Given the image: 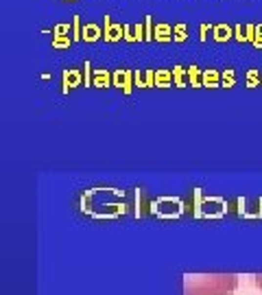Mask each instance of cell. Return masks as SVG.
<instances>
[{"mask_svg": "<svg viewBox=\"0 0 262 295\" xmlns=\"http://www.w3.org/2000/svg\"><path fill=\"white\" fill-rule=\"evenodd\" d=\"M116 83H123V72H116Z\"/></svg>", "mask_w": 262, "mask_h": 295, "instance_id": "cell-24", "label": "cell"}, {"mask_svg": "<svg viewBox=\"0 0 262 295\" xmlns=\"http://www.w3.org/2000/svg\"><path fill=\"white\" fill-rule=\"evenodd\" d=\"M94 81H96V86H107V81H109V74L105 72V70H96V74H94Z\"/></svg>", "mask_w": 262, "mask_h": 295, "instance_id": "cell-10", "label": "cell"}, {"mask_svg": "<svg viewBox=\"0 0 262 295\" xmlns=\"http://www.w3.org/2000/svg\"><path fill=\"white\" fill-rule=\"evenodd\" d=\"M188 77H190V81H193V86H196V83H199V70H196L195 66L188 70Z\"/></svg>", "mask_w": 262, "mask_h": 295, "instance_id": "cell-17", "label": "cell"}, {"mask_svg": "<svg viewBox=\"0 0 262 295\" xmlns=\"http://www.w3.org/2000/svg\"><path fill=\"white\" fill-rule=\"evenodd\" d=\"M254 44L258 46V48H262V33L256 31V40H254Z\"/></svg>", "mask_w": 262, "mask_h": 295, "instance_id": "cell-22", "label": "cell"}, {"mask_svg": "<svg viewBox=\"0 0 262 295\" xmlns=\"http://www.w3.org/2000/svg\"><path fill=\"white\" fill-rule=\"evenodd\" d=\"M103 37V29L98 24H86L83 26V33H81V40H86V42H96V40H101Z\"/></svg>", "mask_w": 262, "mask_h": 295, "instance_id": "cell-4", "label": "cell"}, {"mask_svg": "<svg viewBox=\"0 0 262 295\" xmlns=\"http://www.w3.org/2000/svg\"><path fill=\"white\" fill-rule=\"evenodd\" d=\"M212 29H214V26H210V24H201V29H199L201 35L199 37H201V40H205V37H208V31H212Z\"/></svg>", "mask_w": 262, "mask_h": 295, "instance_id": "cell-21", "label": "cell"}, {"mask_svg": "<svg viewBox=\"0 0 262 295\" xmlns=\"http://www.w3.org/2000/svg\"><path fill=\"white\" fill-rule=\"evenodd\" d=\"M105 42H118L120 37H125V24H111L109 16L105 13V29H103Z\"/></svg>", "mask_w": 262, "mask_h": 295, "instance_id": "cell-2", "label": "cell"}, {"mask_svg": "<svg viewBox=\"0 0 262 295\" xmlns=\"http://www.w3.org/2000/svg\"><path fill=\"white\" fill-rule=\"evenodd\" d=\"M247 40L249 42L256 40V24H247Z\"/></svg>", "mask_w": 262, "mask_h": 295, "instance_id": "cell-19", "label": "cell"}, {"mask_svg": "<svg viewBox=\"0 0 262 295\" xmlns=\"http://www.w3.org/2000/svg\"><path fill=\"white\" fill-rule=\"evenodd\" d=\"M254 282H256V287L262 289V273H256V275H254Z\"/></svg>", "mask_w": 262, "mask_h": 295, "instance_id": "cell-23", "label": "cell"}, {"mask_svg": "<svg viewBox=\"0 0 262 295\" xmlns=\"http://www.w3.org/2000/svg\"><path fill=\"white\" fill-rule=\"evenodd\" d=\"M144 40H155V26L151 16H144Z\"/></svg>", "mask_w": 262, "mask_h": 295, "instance_id": "cell-6", "label": "cell"}, {"mask_svg": "<svg viewBox=\"0 0 262 295\" xmlns=\"http://www.w3.org/2000/svg\"><path fill=\"white\" fill-rule=\"evenodd\" d=\"M81 33H83V26H81V22H79V16H74L72 18V40L74 42L81 40Z\"/></svg>", "mask_w": 262, "mask_h": 295, "instance_id": "cell-8", "label": "cell"}, {"mask_svg": "<svg viewBox=\"0 0 262 295\" xmlns=\"http://www.w3.org/2000/svg\"><path fill=\"white\" fill-rule=\"evenodd\" d=\"M125 40H127V42H135V35H133V26L125 24Z\"/></svg>", "mask_w": 262, "mask_h": 295, "instance_id": "cell-18", "label": "cell"}, {"mask_svg": "<svg viewBox=\"0 0 262 295\" xmlns=\"http://www.w3.org/2000/svg\"><path fill=\"white\" fill-rule=\"evenodd\" d=\"M133 35H135V42H140V40H144V24H133Z\"/></svg>", "mask_w": 262, "mask_h": 295, "instance_id": "cell-14", "label": "cell"}, {"mask_svg": "<svg viewBox=\"0 0 262 295\" xmlns=\"http://www.w3.org/2000/svg\"><path fill=\"white\" fill-rule=\"evenodd\" d=\"M53 33H55V35H68V33H70V24H57L53 29Z\"/></svg>", "mask_w": 262, "mask_h": 295, "instance_id": "cell-15", "label": "cell"}, {"mask_svg": "<svg viewBox=\"0 0 262 295\" xmlns=\"http://www.w3.org/2000/svg\"><path fill=\"white\" fill-rule=\"evenodd\" d=\"M53 46L55 48H66V46H70V37L68 35H53Z\"/></svg>", "mask_w": 262, "mask_h": 295, "instance_id": "cell-9", "label": "cell"}, {"mask_svg": "<svg viewBox=\"0 0 262 295\" xmlns=\"http://www.w3.org/2000/svg\"><path fill=\"white\" fill-rule=\"evenodd\" d=\"M186 35H188V33H186V24H184V22L175 24V29H173V40H175V42H184Z\"/></svg>", "mask_w": 262, "mask_h": 295, "instance_id": "cell-7", "label": "cell"}, {"mask_svg": "<svg viewBox=\"0 0 262 295\" xmlns=\"http://www.w3.org/2000/svg\"><path fill=\"white\" fill-rule=\"evenodd\" d=\"M238 289L236 273H188L184 295H232Z\"/></svg>", "mask_w": 262, "mask_h": 295, "instance_id": "cell-1", "label": "cell"}, {"mask_svg": "<svg viewBox=\"0 0 262 295\" xmlns=\"http://www.w3.org/2000/svg\"><path fill=\"white\" fill-rule=\"evenodd\" d=\"M168 79H171V74H168L166 70L157 72V83H160V86H168Z\"/></svg>", "mask_w": 262, "mask_h": 295, "instance_id": "cell-16", "label": "cell"}, {"mask_svg": "<svg viewBox=\"0 0 262 295\" xmlns=\"http://www.w3.org/2000/svg\"><path fill=\"white\" fill-rule=\"evenodd\" d=\"M203 81L208 83V86H217V72H214V70H208V72L203 74Z\"/></svg>", "mask_w": 262, "mask_h": 295, "instance_id": "cell-12", "label": "cell"}, {"mask_svg": "<svg viewBox=\"0 0 262 295\" xmlns=\"http://www.w3.org/2000/svg\"><path fill=\"white\" fill-rule=\"evenodd\" d=\"M175 81L179 83V86H181V83H184V70H181L179 66H177V68H175Z\"/></svg>", "mask_w": 262, "mask_h": 295, "instance_id": "cell-20", "label": "cell"}, {"mask_svg": "<svg viewBox=\"0 0 262 295\" xmlns=\"http://www.w3.org/2000/svg\"><path fill=\"white\" fill-rule=\"evenodd\" d=\"M212 37H214L217 42H227V40H232V37H234V26H229V24H214Z\"/></svg>", "mask_w": 262, "mask_h": 295, "instance_id": "cell-3", "label": "cell"}, {"mask_svg": "<svg viewBox=\"0 0 262 295\" xmlns=\"http://www.w3.org/2000/svg\"><path fill=\"white\" fill-rule=\"evenodd\" d=\"M155 40L157 42H171L173 40V26L166 24V22L155 24Z\"/></svg>", "mask_w": 262, "mask_h": 295, "instance_id": "cell-5", "label": "cell"}, {"mask_svg": "<svg viewBox=\"0 0 262 295\" xmlns=\"http://www.w3.org/2000/svg\"><path fill=\"white\" fill-rule=\"evenodd\" d=\"M66 2H74V0H66Z\"/></svg>", "mask_w": 262, "mask_h": 295, "instance_id": "cell-25", "label": "cell"}, {"mask_svg": "<svg viewBox=\"0 0 262 295\" xmlns=\"http://www.w3.org/2000/svg\"><path fill=\"white\" fill-rule=\"evenodd\" d=\"M234 37H236L238 42H245L247 40V26H242V24L234 26Z\"/></svg>", "mask_w": 262, "mask_h": 295, "instance_id": "cell-11", "label": "cell"}, {"mask_svg": "<svg viewBox=\"0 0 262 295\" xmlns=\"http://www.w3.org/2000/svg\"><path fill=\"white\" fill-rule=\"evenodd\" d=\"M70 83H79V72H74V70H70V72H66V86H70Z\"/></svg>", "mask_w": 262, "mask_h": 295, "instance_id": "cell-13", "label": "cell"}]
</instances>
